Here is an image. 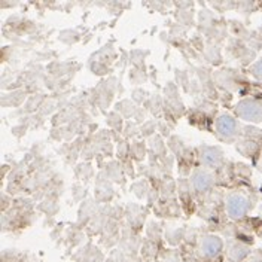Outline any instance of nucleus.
<instances>
[{
	"label": "nucleus",
	"mask_w": 262,
	"mask_h": 262,
	"mask_svg": "<svg viewBox=\"0 0 262 262\" xmlns=\"http://www.w3.org/2000/svg\"><path fill=\"white\" fill-rule=\"evenodd\" d=\"M237 115L249 122L262 121V106L255 100H243L237 105Z\"/></svg>",
	"instance_id": "f257e3e1"
},
{
	"label": "nucleus",
	"mask_w": 262,
	"mask_h": 262,
	"mask_svg": "<svg viewBox=\"0 0 262 262\" xmlns=\"http://www.w3.org/2000/svg\"><path fill=\"white\" fill-rule=\"evenodd\" d=\"M249 210V200L244 198L243 195H238V194H232L228 197L226 200V211L231 217L234 219H238V217H243Z\"/></svg>",
	"instance_id": "f03ea898"
},
{
	"label": "nucleus",
	"mask_w": 262,
	"mask_h": 262,
	"mask_svg": "<svg viewBox=\"0 0 262 262\" xmlns=\"http://www.w3.org/2000/svg\"><path fill=\"white\" fill-rule=\"evenodd\" d=\"M216 128L217 133L223 137H232L237 130V122L232 116L229 115H222L216 121Z\"/></svg>",
	"instance_id": "7ed1b4c3"
},
{
	"label": "nucleus",
	"mask_w": 262,
	"mask_h": 262,
	"mask_svg": "<svg viewBox=\"0 0 262 262\" xmlns=\"http://www.w3.org/2000/svg\"><path fill=\"white\" fill-rule=\"evenodd\" d=\"M200 249H201V253L206 258H213V256H216L222 250V240L219 237L209 235V237L203 238Z\"/></svg>",
	"instance_id": "20e7f679"
},
{
	"label": "nucleus",
	"mask_w": 262,
	"mask_h": 262,
	"mask_svg": "<svg viewBox=\"0 0 262 262\" xmlns=\"http://www.w3.org/2000/svg\"><path fill=\"white\" fill-rule=\"evenodd\" d=\"M201 159L209 167H219L222 162V154L214 148H204L201 152Z\"/></svg>",
	"instance_id": "39448f33"
},
{
	"label": "nucleus",
	"mask_w": 262,
	"mask_h": 262,
	"mask_svg": "<svg viewBox=\"0 0 262 262\" xmlns=\"http://www.w3.org/2000/svg\"><path fill=\"white\" fill-rule=\"evenodd\" d=\"M211 176H210L207 171H197L194 174V179H192V185L197 191H206L211 186Z\"/></svg>",
	"instance_id": "423d86ee"
},
{
	"label": "nucleus",
	"mask_w": 262,
	"mask_h": 262,
	"mask_svg": "<svg viewBox=\"0 0 262 262\" xmlns=\"http://www.w3.org/2000/svg\"><path fill=\"white\" fill-rule=\"evenodd\" d=\"M246 255V249H241V247H235L234 252L231 253V256L237 261V259H241L243 256Z\"/></svg>",
	"instance_id": "0eeeda50"
},
{
	"label": "nucleus",
	"mask_w": 262,
	"mask_h": 262,
	"mask_svg": "<svg viewBox=\"0 0 262 262\" xmlns=\"http://www.w3.org/2000/svg\"><path fill=\"white\" fill-rule=\"evenodd\" d=\"M252 72H253V75H255V76L262 78V60H259L258 63H255V64H253Z\"/></svg>",
	"instance_id": "6e6552de"
}]
</instances>
